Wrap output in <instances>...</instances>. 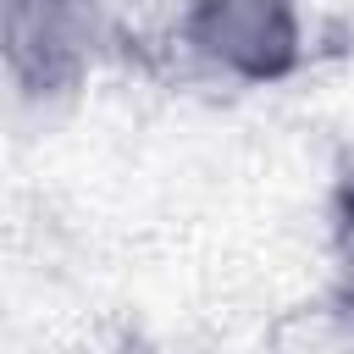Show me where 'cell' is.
<instances>
[{"instance_id":"3957f363","label":"cell","mask_w":354,"mask_h":354,"mask_svg":"<svg viewBox=\"0 0 354 354\" xmlns=\"http://www.w3.org/2000/svg\"><path fill=\"white\" fill-rule=\"evenodd\" d=\"M249 354H354V299L332 282L282 304L249 343Z\"/></svg>"},{"instance_id":"6da1fadb","label":"cell","mask_w":354,"mask_h":354,"mask_svg":"<svg viewBox=\"0 0 354 354\" xmlns=\"http://www.w3.org/2000/svg\"><path fill=\"white\" fill-rule=\"evenodd\" d=\"M111 0H6V88L17 116L55 122L116 55Z\"/></svg>"},{"instance_id":"277c9868","label":"cell","mask_w":354,"mask_h":354,"mask_svg":"<svg viewBox=\"0 0 354 354\" xmlns=\"http://www.w3.org/2000/svg\"><path fill=\"white\" fill-rule=\"evenodd\" d=\"M326 282L354 299V160L343 166V177L332 183V205H326Z\"/></svg>"},{"instance_id":"7a4b0ae2","label":"cell","mask_w":354,"mask_h":354,"mask_svg":"<svg viewBox=\"0 0 354 354\" xmlns=\"http://www.w3.org/2000/svg\"><path fill=\"white\" fill-rule=\"evenodd\" d=\"M171 50L227 88H277L310 61L304 0H188Z\"/></svg>"}]
</instances>
